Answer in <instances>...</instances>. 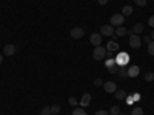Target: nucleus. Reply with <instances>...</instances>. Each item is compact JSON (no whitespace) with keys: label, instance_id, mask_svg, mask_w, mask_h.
<instances>
[{"label":"nucleus","instance_id":"f257e3e1","mask_svg":"<svg viewBox=\"0 0 154 115\" xmlns=\"http://www.w3.org/2000/svg\"><path fill=\"white\" fill-rule=\"evenodd\" d=\"M106 55V48L105 46H96L94 51H93V58L94 60H102V58H105Z\"/></svg>","mask_w":154,"mask_h":115},{"label":"nucleus","instance_id":"f03ea898","mask_svg":"<svg viewBox=\"0 0 154 115\" xmlns=\"http://www.w3.org/2000/svg\"><path fill=\"white\" fill-rule=\"evenodd\" d=\"M128 45H130L131 48H134V49H137V48H140V45H142V38L139 37V34H131L130 38H128Z\"/></svg>","mask_w":154,"mask_h":115},{"label":"nucleus","instance_id":"7ed1b4c3","mask_svg":"<svg viewBox=\"0 0 154 115\" xmlns=\"http://www.w3.org/2000/svg\"><path fill=\"white\" fill-rule=\"evenodd\" d=\"M123 22H125V17H123L122 14H114V16L109 19V25H111V26H116V28L123 26Z\"/></svg>","mask_w":154,"mask_h":115},{"label":"nucleus","instance_id":"20e7f679","mask_svg":"<svg viewBox=\"0 0 154 115\" xmlns=\"http://www.w3.org/2000/svg\"><path fill=\"white\" fill-rule=\"evenodd\" d=\"M116 63H117V66H126V63L130 61V55L126 52H119V55L114 58Z\"/></svg>","mask_w":154,"mask_h":115},{"label":"nucleus","instance_id":"39448f33","mask_svg":"<svg viewBox=\"0 0 154 115\" xmlns=\"http://www.w3.org/2000/svg\"><path fill=\"white\" fill-rule=\"evenodd\" d=\"M100 34H102V37H112L114 35V26H111V25H102Z\"/></svg>","mask_w":154,"mask_h":115},{"label":"nucleus","instance_id":"423d86ee","mask_svg":"<svg viewBox=\"0 0 154 115\" xmlns=\"http://www.w3.org/2000/svg\"><path fill=\"white\" fill-rule=\"evenodd\" d=\"M89 42H91L93 46H100L102 45V34L100 32H94L89 37Z\"/></svg>","mask_w":154,"mask_h":115},{"label":"nucleus","instance_id":"0eeeda50","mask_svg":"<svg viewBox=\"0 0 154 115\" xmlns=\"http://www.w3.org/2000/svg\"><path fill=\"white\" fill-rule=\"evenodd\" d=\"M103 89H105V92H108V94H114L116 91H117V84H116L114 81H105L103 83Z\"/></svg>","mask_w":154,"mask_h":115},{"label":"nucleus","instance_id":"6e6552de","mask_svg":"<svg viewBox=\"0 0 154 115\" xmlns=\"http://www.w3.org/2000/svg\"><path fill=\"white\" fill-rule=\"evenodd\" d=\"M83 35H85L83 28H74V29H71V37L74 38V40H79V38H82Z\"/></svg>","mask_w":154,"mask_h":115},{"label":"nucleus","instance_id":"1a4fd4ad","mask_svg":"<svg viewBox=\"0 0 154 115\" xmlns=\"http://www.w3.org/2000/svg\"><path fill=\"white\" fill-rule=\"evenodd\" d=\"M89 103H91V95H89V94H83V97L79 101V105L82 108H86V106H89Z\"/></svg>","mask_w":154,"mask_h":115},{"label":"nucleus","instance_id":"9d476101","mask_svg":"<svg viewBox=\"0 0 154 115\" xmlns=\"http://www.w3.org/2000/svg\"><path fill=\"white\" fill-rule=\"evenodd\" d=\"M126 72H128V77L134 78V77H137V75H139L140 69H139V66H130V68L126 69Z\"/></svg>","mask_w":154,"mask_h":115},{"label":"nucleus","instance_id":"9b49d317","mask_svg":"<svg viewBox=\"0 0 154 115\" xmlns=\"http://www.w3.org/2000/svg\"><path fill=\"white\" fill-rule=\"evenodd\" d=\"M16 52V45H6L5 48H3V54L5 55H12V54H14Z\"/></svg>","mask_w":154,"mask_h":115},{"label":"nucleus","instance_id":"f8f14e48","mask_svg":"<svg viewBox=\"0 0 154 115\" xmlns=\"http://www.w3.org/2000/svg\"><path fill=\"white\" fill-rule=\"evenodd\" d=\"M106 51H111V52H117L119 51V43L117 42H108V45H106Z\"/></svg>","mask_w":154,"mask_h":115},{"label":"nucleus","instance_id":"ddd939ff","mask_svg":"<svg viewBox=\"0 0 154 115\" xmlns=\"http://www.w3.org/2000/svg\"><path fill=\"white\" fill-rule=\"evenodd\" d=\"M131 14H133V6L131 5H125L122 8V16L125 17V16H131Z\"/></svg>","mask_w":154,"mask_h":115},{"label":"nucleus","instance_id":"4468645a","mask_svg":"<svg viewBox=\"0 0 154 115\" xmlns=\"http://www.w3.org/2000/svg\"><path fill=\"white\" fill-rule=\"evenodd\" d=\"M114 35H116V37H123V35H126V28H125V26H119L117 29L114 31Z\"/></svg>","mask_w":154,"mask_h":115},{"label":"nucleus","instance_id":"2eb2a0df","mask_svg":"<svg viewBox=\"0 0 154 115\" xmlns=\"http://www.w3.org/2000/svg\"><path fill=\"white\" fill-rule=\"evenodd\" d=\"M134 34H140V32H142L143 31V23H136L134 25V26H133V29H131Z\"/></svg>","mask_w":154,"mask_h":115},{"label":"nucleus","instance_id":"dca6fc26","mask_svg":"<svg viewBox=\"0 0 154 115\" xmlns=\"http://www.w3.org/2000/svg\"><path fill=\"white\" fill-rule=\"evenodd\" d=\"M114 97L117 100H125L126 98V92L125 91H120V89H117V91L114 92Z\"/></svg>","mask_w":154,"mask_h":115},{"label":"nucleus","instance_id":"f3484780","mask_svg":"<svg viewBox=\"0 0 154 115\" xmlns=\"http://www.w3.org/2000/svg\"><path fill=\"white\" fill-rule=\"evenodd\" d=\"M109 115H120V108L119 106H112L109 109Z\"/></svg>","mask_w":154,"mask_h":115},{"label":"nucleus","instance_id":"a211bd4d","mask_svg":"<svg viewBox=\"0 0 154 115\" xmlns=\"http://www.w3.org/2000/svg\"><path fill=\"white\" fill-rule=\"evenodd\" d=\"M108 69V72L109 74H117L119 72V66H117V63H116V65H112V66H109V68H106Z\"/></svg>","mask_w":154,"mask_h":115},{"label":"nucleus","instance_id":"6ab92c4d","mask_svg":"<svg viewBox=\"0 0 154 115\" xmlns=\"http://www.w3.org/2000/svg\"><path fill=\"white\" fill-rule=\"evenodd\" d=\"M131 115H143V109L142 108H133Z\"/></svg>","mask_w":154,"mask_h":115},{"label":"nucleus","instance_id":"aec40b11","mask_svg":"<svg viewBox=\"0 0 154 115\" xmlns=\"http://www.w3.org/2000/svg\"><path fill=\"white\" fill-rule=\"evenodd\" d=\"M72 115H86V112H85L83 108H77V109H74Z\"/></svg>","mask_w":154,"mask_h":115},{"label":"nucleus","instance_id":"412c9836","mask_svg":"<svg viewBox=\"0 0 154 115\" xmlns=\"http://www.w3.org/2000/svg\"><path fill=\"white\" fill-rule=\"evenodd\" d=\"M40 115H51V108H49V106H45V108H42V111H40Z\"/></svg>","mask_w":154,"mask_h":115},{"label":"nucleus","instance_id":"4be33fe9","mask_svg":"<svg viewBox=\"0 0 154 115\" xmlns=\"http://www.w3.org/2000/svg\"><path fill=\"white\" fill-rule=\"evenodd\" d=\"M148 54L149 55H154V40L148 43Z\"/></svg>","mask_w":154,"mask_h":115},{"label":"nucleus","instance_id":"5701e85b","mask_svg":"<svg viewBox=\"0 0 154 115\" xmlns=\"http://www.w3.org/2000/svg\"><path fill=\"white\" fill-rule=\"evenodd\" d=\"M51 108V114H59L60 112V106L59 105H53V106H49Z\"/></svg>","mask_w":154,"mask_h":115},{"label":"nucleus","instance_id":"b1692460","mask_svg":"<svg viewBox=\"0 0 154 115\" xmlns=\"http://www.w3.org/2000/svg\"><path fill=\"white\" fill-rule=\"evenodd\" d=\"M145 80L146 81H152L154 80V72H146L145 74Z\"/></svg>","mask_w":154,"mask_h":115},{"label":"nucleus","instance_id":"393cba45","mask_svg":"<svg viewBox=\"0 0 154 115\" xmlns=\"http://www.w3.org/2000/svg\"><path fill=\"white\" fill-rule=\"evenodd\" d=\"M68 103H69L71 106H77V105H79V101H77L74 97H69V98H68Z\"/></svg>","mask_w":154,"mask_h":115},{"label":"nucleus","instance_id":"a878e982","mask_svg":"<svg viewBox=\"0 0 154 115\" xmlns=\"http://www.w3.org/2000/svg\"><path fill=\"white\" fill-rule=\"evenodd\" d=\"M134 3L137 6H145L146 5V0H134Z\"/></svg>","mask_w":154,"mask_h":115},{"label":"nucleus","instance_id":"bb28decb","mask_svg":"<svg viewBox=\"0 0 154 115\" xmlns=\"http://www.w3.org/2000/svg\"><path fill=\"white\" fill-rule=\"evenodd\" d=\"M117 74H119L120 77H126V75H128V72H126V69H125V68L119 69V72H117Z\"/></svg>","mask_w":154,"mask_h":115},{"label":"nucleus","instance_id":"cd10ccee","mask_svg":"<svg viewBox=\"0 0 154 115\" xmlns=\"http://www.w3.org/2000/svg\"><path fill=\"white\" fill-rule=\"evenodd\" d=\"M102 84H103V81H102V78H96V80H94V86L100 87Z\"/></svg>","mask_w":154,"mask_h":115},{"label":"nucleus","instance_id":"c85d7f7f","mask_svg":"<svg viewBox=\"0 0 154 115\" xmlns=\"http://www.w3.org/2000/svg\"><path fill=\"white\" fill-rule=\"evenodd\" d=\"M105 58H106V60H108V58H114V52H111V51H106Z\"/></svg>","mask_w":154,"mask_h":115},{"label":"nucleus","instance_id":"c756f323","mask_svg":"<svg viewBox=\"0 0 154 115\" xmlns=\"http://www.w3.org/2000/svg\"><path fill=\"white\" fill-rule=\"evenodd\" d=\"M148 25H149L151 28H154V16H151V17H149V20H148Z\"/></svg>","mask_w":154,"mask_h":115},{"label":"nucleus","instance_id":"7c9ffc66","mask_svg":"<svg viewBox=\"0 0 154 115\" xmlns=\"http://www.w3.org/2000/svg\"><path fill=\"white\" fill-rule=\"evenodd\" d=\"M96 115H109V112L108 111H97Z\"/></svg>","mask_w":154,"mask_h":115},{"label":"nucleus","instance_id":"2f4dec72","mask_svg":"<svg viewBox=\"0 0 154 115\" xmlns=\"http://www.w3.org/2000/svg\"><path fill=\"white\" fill-rule=\"evenodd\" d=\"M97 3L103 6V5H106V3H108V0H97Z\"/></svg>","mask_w":154,"mask_h":115},{"label":"nucleus","instance_id":"473e14b6","mask_svg":"<svg viewBox=\"0 0 154 115\" xmlns=\"http://www.w3.org/2000/svg\"><path fill=\"white\" fill-rule=\"evenodd\" d=\"M133 100H140V94H133Z\"/></svg>","mask_w":154,"mask_h":115},{"label":"nucleus","instance_id":"72a5a7b5","mask_svg":"<svg viewBox=\"0 0 154 115\" xmlns=\"http://www.w3.org/2000/svg\"><path fill=\"white\" fill-rule=\"evenodd\" d=\"M143 40H145L146 43H149V42H151V37H149V35H145V37H143Z\"/></svg>","mask_w":154,"mask_h":115},{"label":"nucleus","instance_id":"f704fd0d","mask_svg":"<svg viewBox=\"0 0 154 115\" xmlns=\"http://www.w3.org/2000/svg\"><path fill=\"white\" fill-rule=\"evenodd\" d=\"M2 61H3V55H2V54H0V63H2Z\"/></svg>","mask_w":154,"mask_h":115},{"label":"nucleus","instance_id":"c9c22d12","mask_svg":"<svg viewBox=\"0 0 154 115\" xmlns=\"http://www.w3.org/2000/svg\"><path fill=\"white\" fill-rule=\"evenodd\" d=\"M151 38H152V40H154V31L151 32Z\"/></svg>","mask_w":154,"mask_h":115},{"label":"nucleus","instance_id":"e433bc0d","mask_svg":"<svg viewBox=\"0 0 154 115\" xmlns=\"http://www.w3.org/2000/svg\"><path fill=\"white\" fill-rule=\"evenodd\" d=\"M120 115H128V114H120Z\"/></svg>","mask_w":154,"mask_h":115}]
</instances>
